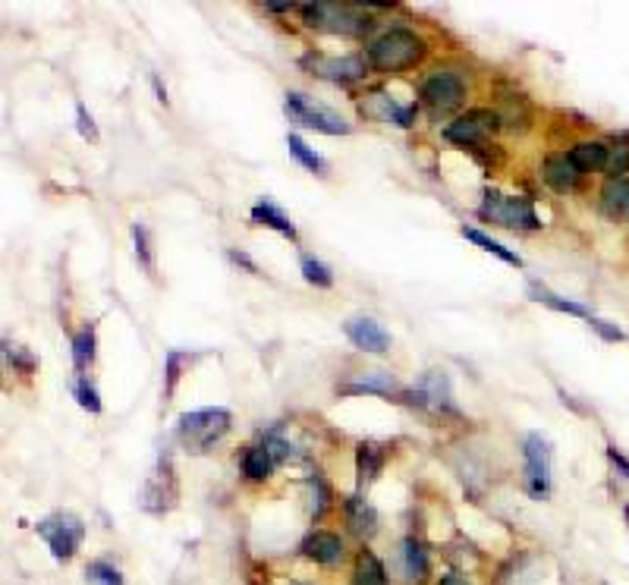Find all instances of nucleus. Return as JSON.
<instances>
[{
    "mask_svg": "<svg viewBox=\"0 0 629 585\" xmlns=\"http://www.w3.org/2000/svg\"><path fill=\"white\" fill-rule=\"evenodd\" d=\"M92 362H95V324H85V328L73 337V365H76V375H82Z\"/></svg>",
    "mask_w": 629,
    "mask_h": 585,
    "instance_id": "obj_26",
    "label": "nucleus"
},
{
    "mask_svg": "<svg viewBox=\"0 0 629 585\" xmlns=\"http://www.w3.org/2000/svg\"><path fill=\"white\" fill-rule=\"evenodd\" d=\"M4 350H7V362H10L13 368H19V372H32V368L38 365L35 356L26 353L23 346H10V343H4Z\"/></svg>",
    "mask_w": 629,
    "mask_h": 585,
    "instance_id": "obj_36",
    "label": "nucleus"
},
{
    "mask_svg": "<svg viewBox=\"0 0 629 585\" xmlns=\"http://www.w3.org/2000/svg\"><path fill=\"white\" fill-rule=\"evenodd\" d=\"M38 535L48 541V548H51V554L57 560H70L79 551V545H82L85 526H82V519L73 516V513H57V516L41 519Z\"/></svg>",
    "mask_w": 629,
    "mask_h": 585,
    "instance_id": "obj_6",
    "label": "nucleus"
},
{
    "mask_svg": "<svg viewBox=\"0 0 629 585\" xmlns=\"http://www.w3.org/2000/svg\"><path fill=\"white\" fill-rule=\"evenodd\" d=\"M589 321H592V328H595L604 340H611V343H620V340H623V331H620V328H614L611 321H601V318H595V315H592Z\"/></svg>",
    "mask_w": 629,
    "mask_h": 585,
    "instance_id": "obj_38",
    "label": "nucleus"
},
{
    "mask_svg": "<svg viewBox=\"0 0 629 585\" xmlns=\"http://www.w3.org/2000/svg\"><path fill=\"white\" fill-rule=\"evenodd\" d=\"M85 576H89L92 585H126L120 570L114 567V563H107V560H95L85 567Z\"/></svg>",
    "mask_w": 629,
    "mask_h": 585,
    "instance_id": "obj_31",
    "label": "nucleus"
},
{
    "mask_svg": "<svg viewBox=\"0 0 629 585\" xmlns=\"http://www.w3.org/2000/svg\"><path fill=\"white\" fill-rule=\"evenodd\" d=\"M422 57H425V41L409 29H390L368 45V63L384 73L406 70Z\"/></svg>",
    "mask_w": 629,
    "mask_h": 585,
    "instance_id": "obj_1",
    "label": "nucleus"
},
{
    "mask_svg": "<svg viewBox=\"0 0 629 585\" xmlns=\"http://www.w3.org/2000/svg\"><path fill=\"white\" fill-rule=\"evenodd\" d=\"M441 585H469V582H466V579H460L457 573H450V576H444V579H441Z\"/></svg>",
    "mask_w": 629,
    "mask_h": 585,
    "instance_id": "obj_42",
    "label": "nucleus"
},
{
    "mask_svg": "<svg viewBox=\"0 0 629 585\" xmlns=\"http://www.w3.org/2000/svg\"><path fill=\"white\" fill-rule=\"evenodd\" d=\"M529 296H532L535 302H541V306L554 309V312H567V315H576V318H592V312L585 309V306H579V302H573V299H563V296L551 293L548 287L535 284V280L529 284Z\"/></svg>",
    "mask_w": 629,
    "mask_h": 585,
    "instance_id": "obj_20",
    "label": "nucleus"
},
{
    "mask_svg": "<svg viewBox=\"0 0 629 585\" xmlns=\"http://www.w3.org/2000/svg\"><path fill=\"white\" fill-rule=\"evenodd\" d=\"M230 258H233V262H236V265H243V268H246L249 274H258V265L252 262V258H249L246 252H236V249H230Z\"/></svg>",
    "mask_w": 629,
    "mask_h": 585,
    "instance_id": "obj_40",
    "label": "nucleus"
},
{
    "mask_svg": "<svg viewBox=\"0 0 629 585\" xmlns=\"http://www.w3.org/2000/svg\"><path fill=\"white\" fill-rule=\"evenodd\" d=\"M353 585H387V570L384 563L372 554L362 551L356 560V573H353Z\"/></svg>",
    "mask_w": 629,
    "mask_h": 585,
    "instance_id": "obj_24",
    "label": "nucleus"
},
{
    "mask_svg": "<svg viewBox=\"0 0 629 585\" xmlns=\"http://www.w3.org/2000/svg\"><path fill=\"white\" fill-rule=\"evenodd\" d=\"M265 10H271V13H284V10H290V4H265Z\"/></svg>",
    "mask_w": 629,
    "mask_h": 585,
    "instance_id": "obj_43",
    "label": "nucleus"
},
{
    "mask_svg": "<svg viewBox=\"0 0 629 585\" xmlns=\"http://www.w3.org/2000/svg\"><path fill=\"white\" fill-rule=\"evenodd\" d=\"M312 70L331 82H356L365 76V60L362 57H315Z\"/></svg>",
    "mask_w": 629,
    "mask_h": 585,
    "instance_id": "obj_13",
    "label": "nucleus"
},
{
    "mask_svg": "<svg viewBox=\"0 0 629 585\" xmlns=\"http://www.w3.org/2000/svg\"><path fill=\"white\" fill-rule=\"evenodd\" d=\"M284 111L293 123L299 126H309V129H318V133H328V136H346L350 133V123H346V117L328 111V107H321L315 104L312 98H306L302 92H290L287 95V104H284Z\"/></svg>",
    "mask_w": 629,
    "mask_h": 585,
    "instance_id": "obj_5",
    "label": "nucleus"
},
{
    "mask_svg": "<svg viewBox=\"0 0 629 585\" xmlns=\"http://www.w3.org/2000/svg\"><path fill=\"white\" fill-rule=\"evenodd\" d=\"M607 173H611V180L623 177V173L629 170V145H617L611 148V155H607Z\"/></svg>",
    "mask_w": 629,
    "mask_h": 585,
    "instance_id": "obj_35",
    "label": "nucleus"
},
{
    "mask_svg": "<svg viewBox=\"0 0 629 585\" xmlns=\"http://www.w3.org/2000/svg\"><path fill=\"white\" fill-rule=\"evenodd\" d=\"M400 570L406 576V585H422L431 573V560L428 551L419 538H406L400 548Z\"/></svg>",
    "mask_w": 629,
    "mask_h": 585,
    "instance_id": "obj_14",
    "label": "nucleus"
},
{
    "mask_svg": "<svg viewBox=\"0 0 629 585\" xmlns=\"http://www.w3.org/2000/svg\"><path fill=\"white\" fill-rule=\"evenodd\" d=\"M463 236H466L469 243L482 246L485 252L497 255V258H501V262H507V265H513V268H523V258H519L513 249H507V246H501L497 240H491V236H485L482 230H475V227H463Z\"/></svg>",
    "mask_w": 629,
    "mask_h": 585,
    "instance_id": "obj_25",
    "label": "nucleus"
},
{
    "mask_svg": "<svg viewBox=\"0 0 629 585\" xmlns=\"http://www.w3.org/2000/svg\"><path fill=\"white\" fill-rule=\"evenodd\" d=\"M607 155H611V148H607L604 142H576L570 148V161L579 167V173L604 170L607 167Z\"/></svg>",
    "mask_w": 629,
    "mask_h": 585,
    "instance_id": "obj_19",
    "label": "nucleus"
},
{
    "mask_svg": "<svg viewBox=\"0 0 629 585\" xmlns=\"http://www.w3.org/2000/svg\"><path fill=\"white\" fill-rule=\"evenodd\" d=\"M302 554L315 563H324V567H334V563L343 560V541L334 532H312L302 541Z\"/></svg>",
    "mask_w": 629,
    "mask_h": 585,
    "instance_id": "obj_15",
    "label": "nucleus"
},
{
    "mask_svg": "<svg viewBox=\"0 0 629 585\" xmlns=\"http://www.w3.org/2000/svg\"><path fill=\"white\" fill-rule=\"evenodd\" d=\"M479 214L485 221H491L497 227H507V230H538L541 227L532 202L523 199V195H501V192L488 189Z\"/></svg>",
    "mask_w": 629,
    "mask_h": 585,
    "instance_id": "obj_4",
    "label": "nucleus"
},
{
    "mask_svg": "<svg viewBox=\"0 0 629 585\" xmlns=\"http://www.w3.org/2000/svg\"><path fill=\"white\" fill-rule=\"evenodd\" d=\"M362 111H365L368 117H378V120H384V123H394V126H403V129L416 123V107H400L397 101H390V98L381 95V92L368 95V98L362 101Z\"/></svg>",
    "mask_w": 629,
    "mask_h": 585,
    "instance_id": "obj_12",
    "label": "nucleus"
},
{
    "mask_svg": "<svg viewBox=\"0 0 629 585\" xmlns=\"http://www.w3.org/2000/svg\"><path fill=\"white\" fill-rule=\"evenodd\" d=\"M73 394H76V400H79L82 409H89V413H101V397H98L95 384H92L89 378H85V375H76V381H73Z\"/></svg>",
    "mask_w": 629,
    "mask_h": 585,
    "instance_id": "obj_33",
    "label": "nucleus"
},
{
    "mask_svg": "<svg viewBox=\"0 0 629 585\" xmlns=\"http://www.w3.org/2000/svg\"><path fill=\"white\" fill-rule=\"evenodd\" d=\"M541 177H545V183L557 192H570L579 186V167L570 161V155H551L545 161V167H541Z\"/></svg>",
    "mask_w": 629,
    "mask_h": 585,
    "instance_id": "obj_16",
    "label": "nucleus"
},
{
    "mask_svg": "<svg viewBox=\"0 0 629 585\" xmlns=\"http://www.w3.org/2000/svg\"><path fill=\"white\" fill-rule=\"evenodd\" d=\"M173 504H177V479H173L170 457H161L158 469L148 475V482L142 488V507L148 513H164Z\"/></svg>",
    "mask_w": 629,
    "mask_h": 585,
    "instance_id": "obj_8",
    "label": "nucleus"
},
{
    "mask_svg": "<svg viewBox=\"0 0 629 585\" xmlns=\"http://www.w3.org/2000/svg\"><path fill=\"white\" fill-rule=\"evenodd\" d=\"M302 277H306L309 284H315V287H331L334 284L331 268L324 262H318V258H312V255H302Z\"/></svg>",
    "mask_w": 629,
    "mask_h": 585,
    "instance_id": "obj_32",
    "label": "nucleus"
},
{
    "mask_svg": "<svg viewBox=\"0 0 629 585\" xmlns=\"http://www.w3.org/2000/svg\"><path fill=\"white\" fill-rule=\"evenodd\" d=\"M343 516H346V526L356 535H372L378 526V513L372 504H365L362 497H346L343 501Z\"/></svg>",
    "mask_w": 629,
    "mask_h": 585,
    "instance_id": "obj_17",
    "label": "nucleus"
},
{
    "mask_svg": "<svg viewBox=\"0 0 629 585\" xmlns=\"http://www.w3.org/2000/svg\"><path fill=\"white\" fill-rule=\"evenodd\" d=\"M397 390V381L390 378L387 372H372L365 375L359 381H350L340 387V394H381V397H390Z\"/></svg>",
    "mask_w": 629,
    "mask_h": 585,
    "instance_id": "obj_22",
    "label": "nucleus"
},
{
    "mask_svg": "<svg viewBox=\"0 0 629 585\" xmlns=\"http://www.w3.org/2000/svg\"><path fill=\"white\" fill-rule=\"evenodd\" d=\"M384 466V450L372 441H362L356 447V469H359V482H375L378 479V472Z\"/></svg>",
    "mask_w": 629,
    "mask_h": 585,
    "instance_id": "obj_23",
    "label": "nucleus"
},
{
    "mask_svg": "<svg viewBox=\"0 0 629 585\" xmlns=\"http://www.w3.org/2000/svg\"><path fill=\"white\" fill-rule=\"evenodd\" d=\"M133 240H136V258L139 265L155 277V252H151V236L145 224H133Z\"/></svg>",
    "mask_w": 629,
    "mask_h": 585,
    "instance_id": "obj_30",
    "label": "nucleus"
},
{
    "mask_svg": "<svg viewBox=\"0 0 629 585\" xmlns=\"http://www.w3.org/2000/svg\"><path fill=\"white\" fill-rule=\"evenodd\" d=\"M302 19L309 29L321 32H337V35H362L372 26L356 4H331V0H315V4H302Z\"/></svg>",
    "mask_w": 629,
    "mask_h": 585,
    "instance_id": "obj_2",
    "label": "nucleus"
},
{
    "mask_svg": "<svg viewBox=\"0 0 629 585\" xmlns=\"http://www.w3.org/2000/svg\"><path fill=\"white\" fill-rule=\"evenodd\" d=\"M312 488H315V510H312V516L321 519L324 510H328V501H331V488H328V482L321 479V475H315V479H312Z\"/></svg>",
    "mask_w": 629,
    "mask_h": 585,
    "instance_id": "obj_37",
    "label": "nucleus"
},
{
    "mask_svg": "<svg viewBox=\"0 0 629 585\" xmlns=\"http://www.w3.org/2000/svg\"><path fill=\"white\" fill-rule=\"evenodd\" d=\"M252 221H255V224H262V227H271V230H277V233H284L287 240H296V227H293V221H290L287 214L280 211L271 199H258V202L252 205Z\"/></svg>",
    "mask_w": 629,
    "mask_h": 585,
    "instance_id": "obj_18",
    "label": "nucleus"
},
{
    "mask_svg": "<svg viewBox=\"0 0 629 585\" xmlns=\"http://www.w3.org/2000/svg\"><path fill=\"white\" fill-rule=\"evenodd\" d=\"M601 208L607 218H620V214L629 208V180L617 177V180H607L601 189Z\"/></svg>",
    "mask_w": 629,
    "mask_h": 585,
    "instance_id": "obj_21",
    "label": "nucleus"
},
{
    "mask_svg": "<svg viewBox=\"0 0 629 585\" xmlns=\"http://www.w3.org/2000/svg\"><path fill=\"white\" fill-rule=\"evenodd\" d=\"M607 460H611V466L620 469V472L626 475V479H629V460L623 457V453H620L617 447H607Z\"/></svg>",
    "mask_w": 629,
    "mask_h": 585,
    "instance_id": "obj_39",
    "label": "nucleus"
},
{
    "mask_svg": "<svg viewBox=\"0 0 629 585\" xmlns=\"http://www.w3.org/2000/svg\"><path fill=\"white\" fill-rule=\"evenodd\" d=\"M192 356L180 353V350H170L167 359H164V403L173 397V390H177V381L183 375V365H189Z\"/></svg>",
    "mask_w": 629,
    "mask_h": 585,
    "instance_id": "obj_29",
    "label": "nucleus"
},
{
    "mask_svg": "<svg viewBox=\"0 0 629 585\" xmlns=\"http://www.w3.org/2000/svg\"><path fill=\"white\" fill-rule=\"evenodd\" d=\"M76 129H79V136H82L85 142H98V139H101V136H98V126H95L92 114L85 111V104H82V101H76Z\"/></svg>",
    "mask_w": 629,
    "mask_h": 585,
    "instance_id": "obj_34",
    "label": "nucleus"
},
{
    "mask_svg": "<svg viewBox=\"0 0 629 585\" xmlns=\"http://www.w3.org/2000/svg\"><path fill=\"white\" fill-rule=\"evenodd\" d=\"M346 337H350L359 350L365 353H387L390 350V334L381 328L375 318H350L346 321Z\"/></svg>",
    "mask_w": 629,
    "mask_h": 585,
    "instance_id": "obj_11",
    "label": "nucleus"
},
{
    "mask_svg": "<svg viewBox=\"0 0 629 585\" xmlns=\"http://www.w3.org/2000/svg\"><path fill=\"white\" fill-rule=\"evenodd\" d=\"M151 85H155V92H158V101L167 104V85L161 82V76H151Z\"/></svg>",
    "mask_w": 629,
    "mask_h": 585,
    "instance_id": "obj_41",
    "label": "nucleus"
},
{
    "mask_svg": "<svg viewBox=\"0 0 629 585\" xmlns=\"http://www.w3.org/2000/svg\"><path fill=\"white\" fill-rule=\"evenodd\" d=\"M287 145H290V155L306 167V170H312V173H318V177H324V173H328V164H324V158L318 155L315 148H309L306 142H302L296 133H290L287 136Z\"/></svg>",
    "mask_w": 629,
    "mask_h": 585,
    "instance_id": "obj_28",
    "label": "nucleus"
},
{
    "mask_svg": "<svg viewBox=\"0 0 629 585\" xmlns=\"http://www.w3.org/2000/svg\"><path fill=\"white\" fill-rule=\"evenodd\" d=\"M271 466H274V457L268 447H249L243 453V472L249 475L252 482H262L271 475Z\"/></svg>",
    "mask_w": 629,
    "mask_h": 585,
    "instance_id": "obj_27",
    "label": "nucleus"
},
{
    "mask_svg": "<svg viewBox=\"0 0 629 585\" xmlns=\"http://www.w3.org/2000/svg\"><path fill=\"white\" fill-rule=\"evenodd\" d=\"M233 425V416L227 409L214 406V409H195V413H183L177 422V435L180 441L195 450V453H205L211 444H218Z\"/></svg>",
    "mask_w": 629,
    "mask_h": 585,
    "instance_id": "obj_3",
    "label": "nucleus"
},
{
    "mask_svg": "<svg viewBox=\"0 0 629 585\" xmlns=\"http://www.w3.org/2000/svg\"><path fill=\"white\" fill-rule=\"evenodd\" d=\"M526 485L532 497H545L551 491V450L541 435L526 438Z\"/></svg>",
    "mask_w": 629,
    "mask_h": 585,
    "instance_id": "obj_7",
    "label": "nucleus"
},
{
    "mask_svg": "<svg viewBox=\"0 0 629 585\" xmlns=\"http://www.w3.org/2000/svg\"><path fill=\"white\" fill-rule=\"evenodd\" d=\"M494 129H497V114L494 111H469L460 120H453L444 129V136L450 142H457V145H479L494 133Z\"/></svg>",
    "mask_w": 629,
    "mask_h": 585,
    "instance_id": "obj_10",
    "label": "nucleus"
},
{
    "mask_svg": "<svg viewBox=\"0 0 629 585\" xmlns=\"http://www.w3.org/2000/svg\"><path fill=\"white\" fill-rule=\"evenodd\" d=\"M422 98L431 107H441V111H450V107H460L466 98V85L457 73L447 70H435L425 82H422Z\"/></svg>",
    "mask_w": 629,
    "mask_h": 585,
    "instance_id": "obj_9",
    "label": "nucleus"
}]
</instances>
